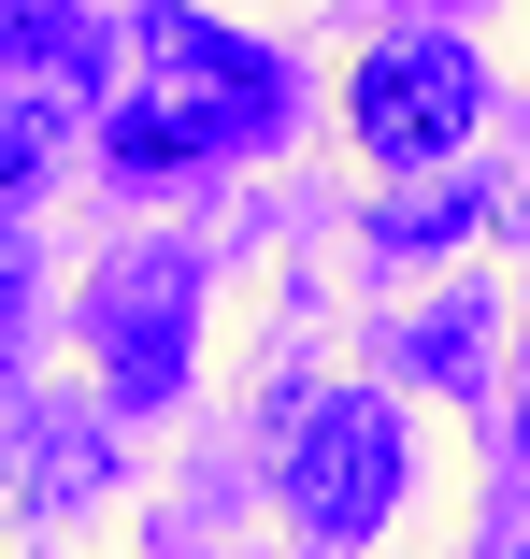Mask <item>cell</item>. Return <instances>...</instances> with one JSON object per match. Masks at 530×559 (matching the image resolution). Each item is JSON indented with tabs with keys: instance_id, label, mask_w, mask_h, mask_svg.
<instances>
[{
	"instance_id": "277c9868",
	"label": "cell",
	"mask_w": 530,
	"mask_h": 559,
	"mask_svg": "<svg viewBox=\"0 0 530 559\" xmlns=\"http://www.w3.org/2000/svg\"><path fill=\"white\" fill-rule=\"evenodd\" d=\"M186 301H201V259H186V245H130L116 273L86 287L100 388H116L130 416H144V402H172V373H186Z\"/></svg>"
},
{
	"instance_id": "8992f818",
	"label": "cell",
	"mask_w": 530,
	"mask_h": 559,
	"mask_svg": "<svg viewBox=\"0 0 530 559\" xmlns=\"http://www.w3.org/2000/svg\"><path fill=\"white\" fill-rule=\"evenodd\" d=\"M58 158V116H29V100H0V201H29V173Z\"/></svg>"
},
{
	"instance_id": "3957f363",
	"label": "cell",
	"mask_w": 530,
	"mask_h": 559,
	"mask_svg": "<svg viewBox=\"0 0 530 559\" xmlns=\"http://www.w3.org/2000/svg\"><path fill=\"white\" fill-rule=\"evenodd\" d=\"M345 116H359V158L431 173V158H459V144H473L487 72H473V44H387V58L345 86Z\"/></svg>"
},
{
	"instance_id": "6da1fadb",
	"label": "cell",
	"mask_w": 530,
	"mask_h": 559,
	"mask_svg": "<svg viewBox=\"0 0 530 559\" xmlns=\"http://www.w3.org/2000/svg\"><path fill=\"white\" fill-rule=\"evenodd\" d=\"M158 72L100 116V158L116 173H186V158H244V144H273L287 130V72L258 58V44H230V29H201V15H158L130 29Z\"/></svg>"
},
{
	"instance_id": "5b68a950",
	"label": "cell",
	"mask_w": 530,
	"mask_h": 559,
	"mask_svg": "<svg viewBox=\"0 0 530 559\" xmlns=\"http://www.w3.org/2000/svg\"><path fill=\"white\" fill-rule=\"evenodd\" d=\"M0 58H29V72H58V86H100V29L58 15V0H0Z\"/></svg>"
},
{
	"instance_id": "7a4b0ae2",
	"label": "cell",
	"mask_w": 530,
	"mask_h": 559,
	"mask_svg": "<svg viewBox=\"0 0 530 559\" xmlns=\"http://www.w3.org/2000/svg\"><path fill=\"white\" fill-rule=\"evenodd\" d=\"M401 416L373 402V388H330L315 416H287V460H273V488H287V531L330 559V545H373L387 516H401Z\"/></svg>"
}]
</instances>
